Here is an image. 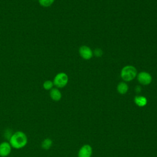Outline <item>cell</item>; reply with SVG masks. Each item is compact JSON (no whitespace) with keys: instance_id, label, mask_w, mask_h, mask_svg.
<instances>
[{"instance_id":"cell-1","label":"cell","mask_w":157,"mask_h":157,"mask_svg":"<svg viewBox=\"0 0 157 157\" xmlns=\"http://www.w3.org/2000/svg\"><path fill=\"white\" fill-rule=\"evenodd\" d=\"M9 142L12 148L21 149L25 147L28 143V137L25 132L18 131L12 134L9 140Z\"/></svg>"},{"instance_id":"cell-2","label":"cell","mask_w":157,"mask_h":157,"mask_svg":"<svg viewBox=\"0 0 157 157\" xmlns=\"http://www.w3.org/2000/svg\"><path fill=\"white\" fill-rule=\"evenodd\" d=\"M136 69L132 66H126L121 71V77L124 81H131L136 76Z\"/></svg>"},{"instance_id":"cell-3","label":"cell","mask_w":157,"mask_h":157,"mask_svg":"<svg viewBox=\"0 0 157 157\" xmlns=\"http://www.w3.org/2000/svg\"><path fill=\"white\" fill-rule=\"evenodd\" d=\"M68 82V77L66 74L64 72H60L56 75L53 79V84L57 88L64 87Z\"/></svg>"},{"instance_id":"cell-4","label":"cell","mask_w":157,"mask_h":157,"mask_svg":"<svg viewBox=\"0 0 157 157\" xmlns=\"http://www.w3.org/2000/svg\"><path fill=\"white\" fill-rule=\"evenodd\" d=\"M12 146L8 142H2L0 144V156L6 157L9 156L12 150Z\"/></svg>"},{"instance_id":"cell-5","label":"cell","mask_w":157,"mask_h":157,"mask_svg":"<svg viewBox=\"0 0 157 157\" xmlns=\"http://www.w3.org/2000/svg\"><path fill=\"white\" fill-rule=\"evenodd\" d=\"M137 80L142 85H148L151 82V75L146 72H141L137 75Z\"/></svg>"},{"instance_id":"cell-6","label":"cell","mask_w":157,"mask_h":157,"mask_svg":"<svg viewBox=\"0 0 157 157\" xmlns=\"http://www.w3.org/2000/svg\"><path fill=\"white\" fill-rule=\"evenodd\" d=\"M79 53L80 56L85 59H89L93 56V52L88 47L85 45L82 46L79 48Z\"/></svg>"},{"instance_id":"cell-7","label":"cell","mask_w":157,"mask_h":157,"mask_svg":"<svg viewBox=\"0 0 157 157\" xmlns=\"http://www.w3.org/2000/svg\"><path fill=\"white\" fill-rule=\"evenodd\" d=\"M92 153L91 147L88 145H83L78 152V157H90Z\"/></svg>"},{"instance_id":"cell-8","label":"cell","mask_w":157,"mask_h":157,"mask_svg":"<svg viewBox=\"0 0 157 157\" xmlns=\"http://www.w3.org/2000/svg\"><path fill=\"white\" fill-rule=\"evenodd\" d=\"M50 96L52 99L55 101H58L61 98V93L58 88H52L50 90Z\"/></svg>"},{"instance_id":"cell-9","label":"cell","mask_w":157,"mask_h":157,"mask_svg":"<svg viewBox=\"0 0 157 157\" xmlns=\"http://www.w3.org/2000/svg\"><path fill=\"white\" fill-rule=\"evenodd\" d=\"M135 103L140 107H143L147 104V100L144 96H136L134 99Z\"/></svg>"},{"instance_id":"cell-10","label":"cell","mask_w":157,"mask_h":157,"mask_svg":"<svg viewBox=\"0 0 157 157\" xmlns=\"http://www.w3.org/2000/svg\"><path fill=\"white\" fill-rule=\"evenodd\" d=\"M117 90L120 94H125L128 90V86L124 82H121L118 85Z\"/></svg>"},{"instance_id":"cell-11","label":"cell","mask_w":157,"mask_h":157,"mask_svg":"<svg viewBox=\"0 0 157 157\" xmlns=\"http://www.w3.org/2000/svg\"><path fill=\"white\" fill-rule=\"evenodd\" d=\"M53 144V142L52 139L50 138H46L41 143V147L44 150H48L50 148Z\"/></svg>"},{"instance_id":"cell-12","label":"cell","mask_w":157,"mask_h":157,"mask_svg":"<svg viewBox=\"0 0 157 157\" xmlns=\"http://www.w3.org/2000/svg\"><path fill=\"white\" fill-rule=\"evenodd\" d=\"M39 4L44 7H48L50 6L55 1V0H38Z\"/></svg>"},{"instance_id":"cell-13","label":"cell","mask_w":157,"mask_h":157,"mask_svg":"<svg viewBox=\"0 0 157 157\" xmlns=\"http://www.w3.org/2000/svg\"><path fill=\"white\" fill-rule=\"evenodd\" d=\"M54 84H53V82H52L51 80H46L43 83V87L45 90H50L53 88V86Z\"/></svg>"},{"instance_id":"cell-14","label":"cell","mask_w":157,"mask_h":157,"mask_svg":"<svg viewBox=\"0 0 157 157\" xmlns=\"http://www.w3.org/2000/svg\"><path fill=\"white\" fill-rule=\"evenodd\" d=\"M94 54L96 56L100 57L102 55V50H101L99 48H97L94 50Z\"/></svg>"},{"instance_id":"cell-15","label":"cell","mask_w":157,"mask_h":157,"mask_svg":"<svg viewBox=\"0 0 157 157\" xmlns=\"http://www.w3.org/2000/svg\"><path fill=\"white\" fill-rule=\"evenodd\" d=\"M141 90V88L139 86H137L136 88V91L137 92H140Z\"/></svg>"}]
</instances>
